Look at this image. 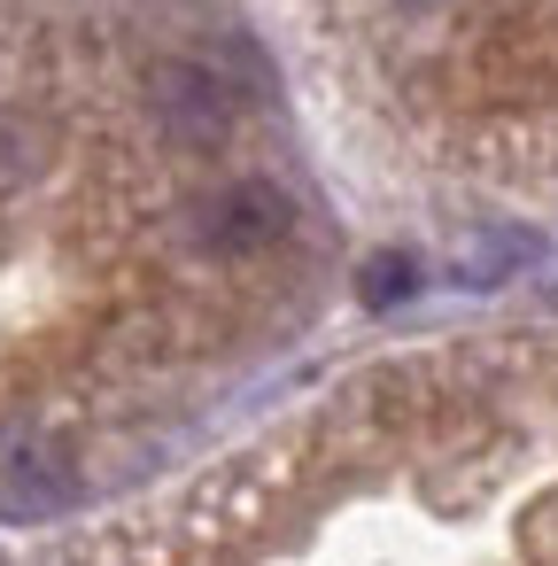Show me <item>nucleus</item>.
<instances>
[{"mask_svg": "<svg viewBox=\"0 0 558 566\" xmlns=\"http://www.w3.org/2000/svg\"><path fill=\"white\" fill-rule=\"evenodd\" d=\"M156 117H164L171 140L210 148V140L233 125V94H225V78H218L210 63H164V71H156Z\"/></svg>", "mask_w": 558, "mask_h": 566, "instance_id": "1", "label": "nucleus"}, {"mask_svg": "<svg viewBox=\"0 0 558 566\" xmlns=\"http://www.w3.org/2000/svg\"><path fill=\"white\" fill-rule=\"evenodd\" d=\"M287 195L280 187H264V179H241V187H225L210 210H202V241L218 249V256H249V249H264V241H280L287 233Z\"/></svg>", "mask_w": 558, "mask_h": 566, "instance_id": "2", "label": "nucleus"}, {"mask_svg": "<svg viewBox=\"0 0 558 566\" xmlns=\"http://www.w3.org/2000/svg\"><path fill=\"white\" fill-rule=\"evenodd\" d=\"M9 496H17L24 512H55V504H71V473H63L48 450H17V458H9Z\"/></svg>", "mask_w": 558, "mask_h": 566, "instance_id": "3", "label": "nucleus"}, {"mask_svg": "<svg viewBox=\"0 0 558 566\" xmlns=\"http://www.w3.org/2000/svg\"><path fill=\"white\" fill-rule=\"evenodd\" d=\"M419 287V272H411V256H372L365 264V303L372 311H388V303H403Z\"/></svg>", "mask_w": 558, "mask_h": 566, "instance_id": "4", "label": "nucleus"}, {"mask_svg": "<svg viewBox=\"0 0 558 566\" xmlns=\"http://www.w3.org/2000/svg\"><path fill=\"white\" fill-rule=\"evenodd\" d=\"M403 9H434V0H403Z\"/></svg>", "mask_w": 558, "mask_h": 566, "instance_id": "5", "label": "nucleus"}]
</instances>
